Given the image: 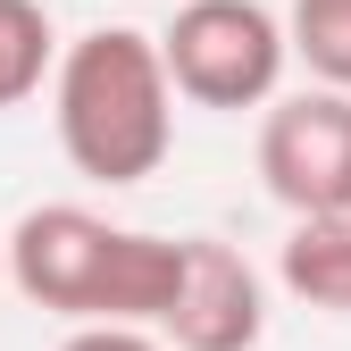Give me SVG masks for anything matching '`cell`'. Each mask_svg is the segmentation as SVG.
Masks as SVG:
<instances>
[{
  "label": "cell",
  "mask_w": 351,
  "mask_h": 351,
  "mask_svg": "<svg viewBox=\"0 0 351 351\" xmlns=\"http://www.w3.org/2000/svg\"><path fill=\"white\" fill-rule=\"evenodd\" d=\"M159 51H167V75L193 109H259L285 84L293 34L268 0H184L167 17Z\"/></svg>",
  "instance_id": "obj_3"
},
{
  "label": "cell",
  "mask_w": 351,
  "mask_h": 351,
  "mask_svg": "<svg viewBox=\"0 0 351 351\" xmlns=\"http://www.w3.org/2000/svg\"><path fill=\"white\" fill-rule=\"evenodd\" d=\"M0 276H9V234H0Z\"/></svg>",
  "instance_id": "obj_10"
},
{
  "label": "cell",
  "mask_w": 351,
  "mask_h": 351,
  "mask_svg": "<svg viewBox=\"0 0 351 351\" xmlns=\"http://www.w3.org/2000/svg\"><path fill=\"white\" fill-rule=\"evenodd\" d=\"M285 34H293V59L310 67V84L351 93V0H293Z\"/></svg>",
  "instance_id": "obj_8"
},
{
  "label": "cell",
  "mask_w": 351,
  "mask_h": 351,
  "mask_svg": "<svg viewBox=\"0 0 351 351\" xmlns=\"http://www.w3.org/2000/svg\"><path fill=\"white\" fill-rule=\"evenodd\" d=\"M42 75H59V34L42 0H0V109L42 93Z\"/></svg>",
  "instance_id": "obj_7"
},
{
  "label": "cell",
  "mask_w": 351,
  "mask_h": 351,
  "mask_svg": "<svg viewBox=\"0 0 351 351\" xmlns=\"http://www.w3.org/2000/svg\"><path fill=\"white\" fill-rule=\"evenodd\" d=\"M9 285L34 310H59L75 326H159L184 285V234L167 243L143 226H109L84 201H42L9 226Z\"/></svg>",
  "instance_id": "obj_1"
},
{
  "label": "cell",
  "mask_w": 351,
  "mask_h": 351,
  "mask_svg": "<svg viewBox=\"0 0 351 351\" xmlns=\"http://www.w3.org/2000/svg\"><path fill=\"white\" fill-rule=\"evenodd\" d=\"M176 101L184 93H176V75H167L159 34H134V25H93L84 42L59 51V75H51L59 151H67L75 176H93L109 193L167 167Z\"/></svg>",
  "instance_id": "obj_2"
},
{
  "label": "cell",
  "mask_w": 351,
  "mask_h": 351,
  "mask_svg": "<svg viewBox=\"0 0 351 351\" xmlns=\"http://www.w3.org/2000/svg\"><path fill=\"white\" fill-rule=\"evenodd\" d=\"M59 351H159L151 326H117V318H93V326H75Z\"/></svg>",
  "instance_id": "obj_9"
},
{
  "label": "cell",
  "mask_w": 351,
  "mask_h": 351,
  "mask_svg": "<svg viewBox=\"0 0 351 351\" xmlns=\"http://www.w3.org/2000/svg\"><path fill=\"white\" fill-rule=\"evenodd\" d=\"M159 335L176 351H259L268 335V285L234 243L184 234V285H176V310L159 318Z\"/></svg>",
  "instance_id": "obj_5"
},
{
  "label": "cell",
  "mask_w": 351,
  "mask_h": 351,
  "mask_svg": "<svg viewBox=\"0 0 351 351\" xmlns=\"http://www.w3.org/2000/svg\"><path fill=\"white\" fill-rule=\"evenodd\" d=\"M259 184L293 217L351 209V93L310 84L259 117Z\"/></svg>",
  "instance_id": "obj_4"
},
{
  "label": "cell",
  "mask_w": 351,
  "mask_h": 351,
  "mask_svg": "<svg viewBox=\"0 0 351 351\" xmlns=\"http://www.w3.org/2000/svg\"><path fill=\"white\" fill-rule=\"evenodd\" d=\"M276 276H285L293 301L351 318V209L293 217V234H285V251H276Z\"/></svg>",
  "instance_id": "obj_6"
}]
</instances>
